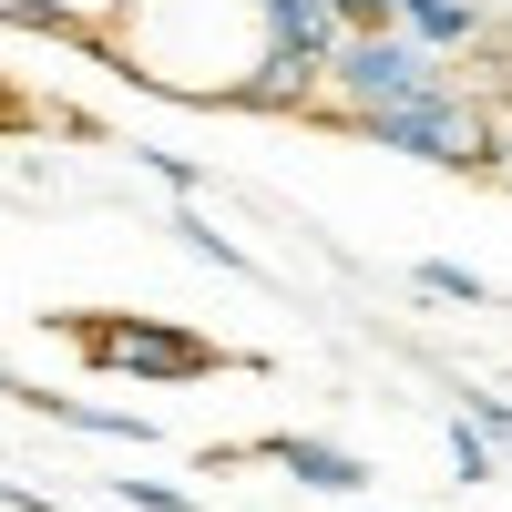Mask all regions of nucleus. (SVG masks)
Listing matches in <instances>:
<instances>
[{"mask_svg":"<svg viewBox=\"0 0 512 512\" xmlns=\"http://www.w3.org/2000/svg\"><path fill=\"white\" fill-rule=\"evenodd\" d=\"M431 93H461V72L441 52H420L410 31H338L328 82H318V113L359 123V113H390V103H431Z\"/></svg>","mask_w":512,"mask_h":512,"instance_id":"f257e3e1","label":"nucleus"},{"mask_svg":"<svg viewBox=\"0 0 512 512\" xmlns=\"http://www.w3.org/2000/svg\"><path fill=\"white\" fill-rule=\"evenodd\" d=\"M62 338L93 369H113V379H205V369H226V349L205 328H175V318H62Z\"/></svg>","mask_w":512,"mask_h":512,"instance_id":"f03ea898","label":"nucleus"},{"mask_svg":"<svg viewBox=\"0 0 512 512\" xmlns=\"http://www.w3.org/2000/svg\"><path fill=\"white\" fill-rule=\"evenodd\" d=\"M349 134L390 144L410 164H451V175H482V144H492V103L482 93H431V103H390V113H359Z\"/></svg>","mask_w":512,"mask_h":512,"instance_id":"7ed1b4c3","label":"nucleus"},{"mask_svg":"<svg viewBox=\"0 0 512 512\" xmlns=\"http://www.w3.org/2000/svg\"><path fill=\"white\" fill-rule=\"evenodd\" d=\"M246 461H277L297 492H318V502H338V512H349V502L379 482L359 451H338V441H318V431H267V441H246Z\"/></svg>","mask_w":512,"mask_h":512,"instance_id":"20e7f679","label":"nucleus"},{"mask_svg":"<svg viewBox=\"0 0 512 512\" xmlns=\"http://www.w3.org/2000/svg\"><path fill=\"white\" fill-rule=\"evenodd\" d=\"M21 400H31V410H52L62 431H93V441H134V451H144V441H164L144 410H113V400H62V390H31V379H21Z\"/></svg>","mask_w":512,"mask_h":512,"instance_id":"39448f33","label":"nucleus"},{"mask_svg":"<svg viewBox=\"0 0 512 512\" xmlns=\"http://www.w3.org/2000/svg\"><path fill=\"white\" fill-rule=\"evenodd\" d=\"M175 246H195L205 256V267H226V277H267V267H256V256L216 226V216H195V205H175Z\"/></svg>","mask_w":512,"mask_h":512,"instance_id":"423d86ee","label":"nucleus"},{"mask_svg":"<svg viewBox=\"0 0 512 512\" xmlns=\"http://www.w3.org/2000/svg\"><path fill=\"white\" fill-rule=\"evenodd\" d=\"M123 11H134V0H41V31H62V41H113Z\"/></svg>","mask_w":512,"mask_h":512,"instance_id":"0eeeda50","label":"nucleus"},{"mask_svg":"<svg viewBox=\"0 0 512 512\" xmlns=\"http://www.w3.org/2000/svg\"><path fill=\"white\" fill-rule=\"evenodd\" d=\"M410 287H420V297H441V308H492V287L461 267V256H420V267H410Z\"/></svg>","mask_w":512,"mask_h":512,"instance_id":"6e6552de","label":"nucleus"},{"mask_svg":"<svg viewBox=\"0 0 512 512\" xmlns=\"http://www.w3.org/2000/svg\"><path fill=\"white\" fill-rule=\"evenodd\" d=\"M461 420H472V431L492 441V461L512 472V400H502V390H482V379H461Z\"/></svg>","mask_w":512,"mask_h":512,"instance_id":"1a4fd4ad","label":"nucleus"},{"mask_svg":"<svg viewBox=\"0 0 512 512\" xmlns=\"http://www.w3.org/2000/svg\"><path fill=\"white\" fill-rule=\"evenodd\" d=\"M103 492H113V502H134V512H205L185 482H154V472H113Z\"/></svg>","mask_w":512,"mask_h":512,"instance_id":"9d476101","label":"nucleus"},{"mask_svg":"<svg viewBox=\"0 0 512 512\" xmlns=\"http://www.w3.org/2000/svg\"><path fill=\"white\" fill-rule=\"evenodd\" d=\"M451 482H502V461H492V441L472 431V420L451 410Z\"/></svg>","mask_w":512,"mask_h":512,"instance_id":"9b49d317","label":"nucleus"},{"mask_svg":"<svg viewBox=\"0 0 512 512\" xmlns=\"http://www.w3.org/2000/svg\"><path fill=\"white\" fill-rule=\"evenodd\" d=\"M482 175L512 195V113H492V144H482Z\"/></svg>","mask_w":512,"mask_h":512,"instance_id":"f8f14e48","label":"nucleus"},{"mask_svg":"<svg viewBox=\"0 0 512 512\" xmlns=\"http://www.w3.org/2000/svg\"><path fill=\"white\" fill-rule=\"evenodd\" d=\"M144 164H154V175L175 185V195H195V185H205V164H185V154H164V144H144Z\"/></svg>","mask_w":512,"mask_h":512,"instance_id":"ddd939ff","label":"nucleus"},{"mask_svg":"<svg viewBox=\"0 0 512 512\" xmlns=\"http://www.w3.org/2000/svg\"><path fill=\"white\" fill-rule=\"evenodd\" d=\"M338 31H390V0H328Z\"/></svg>","mask_w":512,"mask_h":512,"instance_id":"4468645a","label":"nucleus"},{"mask_svg":"<svg viewBox=\"0 0 512 512\" xmlns=\"http://www.w3.org/2000/svg\"><path fill=\"white\" fill-rule=\"evenodd\" d=\"M0 31H41V0H0Z\"/></svg>","mask_w":512,"mask_h":512,"instance_id":"2eb2a0df","label":"nucleus"}]
</instances>
